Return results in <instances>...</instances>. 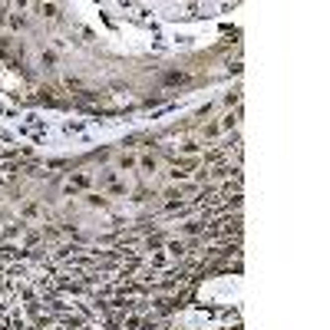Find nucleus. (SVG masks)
<instances>
[{"label":"nucleus","instance_id":"12","mask_svg":"<svg viewBox=\"0 0 330 330\" xmlns=\"http://www.w3.org/2000/svg\"><path fill=\"white\" fill-rule=\"evenodd\" d=\"M165 82H185V73H168V76H165Z\"/></svg>","mask_w":330,"mask_h":330},{"label":"nucleus","instance_id":"1","mask_svg":"<svg viewBox=\"0 0 330 330\" xmlns=\"http://www.w3.org/2000/svg\"><path fill=\"white\" fill-rule=\"evenodd\" d=\"M89 188H92V172H73V175L63 182V192H66V195L89 192Z\"/></svg>","mask_w":330,"mask_h":330},{"label":"nucleus","instance_id":"10","mask_svg":"<svg viewBox=\"0 0 330 330\" xmlns=\"http://www.w3.org/2000/svg\"><path fill=\"white\" fill-rule=\"evenodd\" d=\"M182 152H185V156H198V152H202V146H198V142H185Z\"/></svg>","mask_w":330,"mask_h":330},{"label":"nucleus","instance_id":"13","mask_svg":"<svg viewBox=\"0 0 330 330\" xmlns=\"http://www.w3.org/2000/svg\"><path fill=\"white\" fill-rule=\"evenodd\" d=\"M40 10H43L46 17H56V10H60V7H53V3H43V7H40Z\"/></svg>","mask_w":330,"mask_h":330},{"label":"nucleus","instance_id":"5","mask_svg":"<svg viewBox=\"0 0 330 330\" xmlns=\"http://www.w3.org/2000/svg\"><path fill=\"white\" fill-rule=\"evenodd\" d=\"M86 205L89 208H109V202H106V195H96V192H86Z\"/></svg>","mask_w":330,"mask_h":330},{"label":"nucleus","instance_id":"3","mask_svg":"<svg viewBox=\"0 0 330 330\" xmlns=\"http://www.w3.org/2000/svg\"><path fill=\"white\" fill-rule=\"evenodd\" d=\"M178 231H182V238H198V235H208V225L205 221H185Z\"/></svg>","mask_w":330,"mask_h":330},{"label":"nucleus","instance_id":"2","mask_svg":"<svg viewBox=\"0 0 330 330\" xmlns=\"http://www.w3.org/2000/svg\"><path fill=\"white\" fill-rule=\"evenodd\" d=\"M99 188H106L109 195H126V182L119 178V172H102L99 175Z\"/></svg>","mask_w":330,"mask_h":330},{"label":"nucleus","instance_id":"6","mask_svg":"<svg viewBox=\"0 0 330 330\" xmlns=\"http://www.w3.org/2000/svg\"><path fill=\"white\" fill-rule=\"evenodd\" d=\"M139 168H146V172H156V168H159V159L152 156V152H149V156H142V159H139Z\"/></svg>","mask_w":330,"mask_h":330},{"label":"nucleus","instance_id":"11","mask_svg":"<svg viewBox=\"0 0 330 330\" xmlns=\"http://www.w3.org/2000/svg\"><path fill=\"white\" fill-rule=\"evenodd\" d=\"M215 136H221L218 122H208V126H205V139H215Z\"/></svg>","mask_w":330,"mask_h":330},{"label":"nucleus","instance_id":"7","mask_svg":"<svg viewBox=\"0 0 330 330\" xmlns=\"http://www.w3.org/2000/svg\"><path fill=\"white\" fill-rule=\"evenodd\" d=\"M20 215H23V218H40L43 211H40V205H37V202H27L23 208H20Z\"/></svg>","mask_w":330,"mask_h":330},{"label":"nucleus","instance_id":"9","mask_svg":"<svg viewBox=\"0 0 330 330\" xmlns=\"http://www.w3.org/2000/svg\"><path fill=\"white\" fill-rule=\"evenodd\" d=\"M40 63H43V66H56V53H53V50H43Z\"/></svg>","mask_w":330,"mask_h":330},{"label":"nucleus","instance_id":"8","mask_svg":"<svg viewBox=\"0 0 330 330\" xmlns=\"http://www.w3.org/2000/svg\"><path fill=\"white\" fill-rule=\"evenodd\" d=\"M136 165H139L136 156H119V168H122V172H126V168H136Z\"/></svg>","mask_w":330,"mask_h":330},{"label":"nucleus","instance_id":"4","mask_svg":"<svg viewBox=\"0 0 330 330\" xmlns=\"http://www.w3.org/2000/svg\"><path fill=\"white\" fill-rule=\"evenodd\" d=\"M238 119H241V109L228 112V116H221V119H218V129H221V132H228V129H235V126H238Z\"/></svg>","mask_w":330,"mask_h":330}]
</instances>
